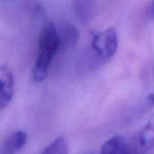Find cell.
Masks as SVG:
<instances>
[{
  "label": "cell",
  "instance_id": "1",
  "mask_svg": "<svg viewBox=\"0 0 154 154\" xmlns=\"http://www.w3.org/2000/svg\"><path fill=\"white\" fill-rule=\"evenodd\" d=\"M61 48L59 31L53 22L46 23L42 28L38 40V55L32 69L35 82H42L48 76L50 66Z\"/></svg>",
  "mask_w": 154,
  "mask_h": 154
},
{
  "label": "cell",
  "instance_id": "2",
  "mask_svg": "<svg viewBox=\"0 0 154 154\" xmlns=\"http://www.w3.org/2000/svg\"><path fill=\"white\" fill-rule=\"evenodd\" d=\"M119 45V39L116 31L113 27L97 32L92 36L91 47L97 58L107 61L116 53Z\"/></svg>",
  "mask_w": 154,
  "mask_h": 154
},
{
  "label": "cell",
  "instance_id": "3",
  "mask_svg": "<svg viewBox=\"0 0 154 154\" xmlns=\"http://www.w3.org/2000/svg\"><path fill=\"white\" fill-rule=\"evenodd\" d=\"M0 107L5 108L13 98L14 93V77L13 73L7 66L0 67Z\"/></svg>",
  "mask_w": 154,
  "mask_h": 154
},
{
  "label": "cell",
  "instance_id": "4",
  "mask_svg": "<svg viewBox=\"0 0 154 154\" xmlns=\"http://www.w3.org/2000/svg\"><path fill=\"white\" fill-rule=\"evenodd\" d=\"M100 154H133L125 137L116 135L107 140L101 147Z\"/></svg>",
  "mask_w": 154,
  "mask_h": 154
},
{
  "label": "cell",
  "instance_id": "5",
  "mask_svg": "<svg viewBox=\"0 0 154 154\" xmlns=\"http://www.w3.org/2000/svg\"><path fill=\"white\" fill-rule=\"evenodd\" d=\"M28 135L24 131H16L13 133L5 142L4 154H16L26 144Z\"/></svg>",
  "mask_w": 154,
  "mask_h": 154
},
{
  "label": "cell",
  "instance_id": "6",
  "mask_svg": "<svg viewBox=\"0 0 154 154\" xmlns=\"http://www.w3.org/2000/svg\"><path fill=\"white\" fill-rule=\"evenodd\" d=\"M138 143L143 149L154 147V115H152L146 125L142 128L138 134Z\"/></svg>",
  "mask_w": 154,
  "mask_h": 154
},
{
  "label": "cell",
  "instance_id": "7",
  "mask_svg": "<svg viewBox=\"0 0 154 154\" xmlns=\"http://www.w3.org/2000/svg\"><path fill=\"white\" fill-rule=\"evenodd\" d=\"M97 0H74V10L79 17L83 22H88L91 17Z\"/></svg>",
  "mask_w": 154,
  "mask_h": 154
},
{
  "label": "cell",
  "instance_id": "8",
  "mask_svg": "<svg viewBox=\"0 0 154 154\" xmlns=\"http://www.w3.org/2000/svg\"><path fill=\"white\" fill-rule=\"evenodd\" d=\"M60 33V45L61 48L65 46H70L73 43H76L79 37V32L78 29L72 25V24H67L65 25Z\"/></svg>",
  "mask_w": 154,
  "mask_h": 154
},
{
  "label": "cell",
  "instance_id": "9",
  "mask_svg": "<svg viewBox=\"0 0 154 154\" xmlns=\"http://www.w3.org/2000/svg\"><path fill=\"white\" fill-rule=\"evenodd\" d=\"M69 145L65 137H58L51 143L41 154H69Z\"/></svg>",
  "mask_w": 154,
  "mask_h": 154
},
{
  "label": "cell",
  "instance_id": "10",
  "mask_svg": "<svg viewBox=\"0 0 154 154\" xmlns=\"http://www.w3.org/2000/svg\"><path fill=\"white\" fill-rule=\"evenodd\" d=\"M147 100H148L149 104H151L152 106H154V93H151V94L148 95Z\"/></svg>",
  "mask_w": 154,
  "mask_h": 154
},
{
  "label": "cell",
  "instance_id": "11",
  "mask_svg": "<svg viewBox=\"0 0 154 154\" xmlns=\"http://www.w3.org/2000/svg\"><path fill=\"white\" fill-rule=\"evenodd\" d=\"M150 15L152 19H154V0L152 1V5L150 7Z\"/></svg>",
  "mask_w": 154,
  "mask_h": 154
}]
</instances>
